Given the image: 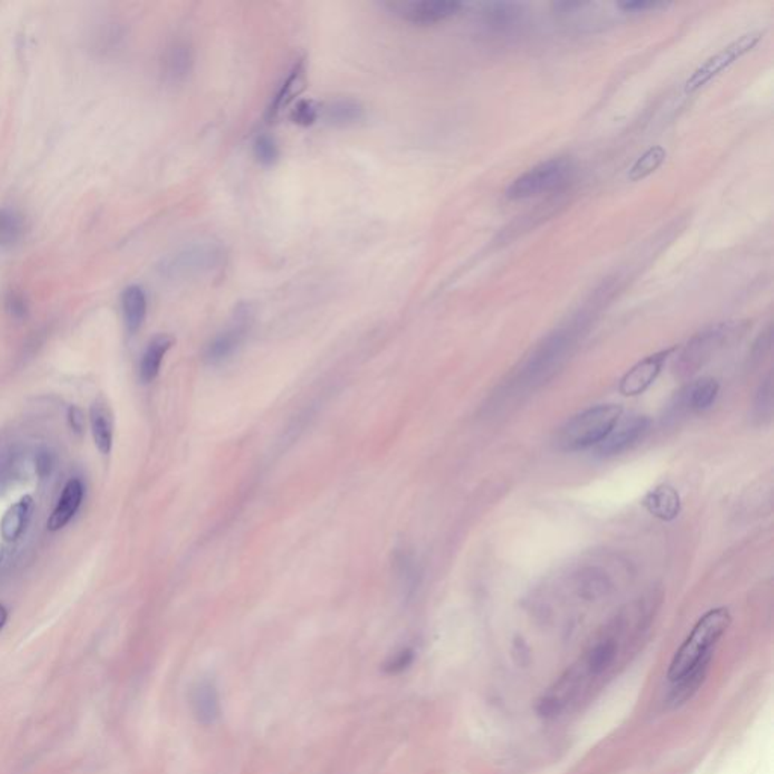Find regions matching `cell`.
I'll return each mask as SVG.
<instances>
[{
	"instance_id": "6da1fadb",
	"label": "cell",
	"mask_w": 774,
	"mask_h": 774,
	"mask_svg": "<svg viewBox=\"0 0 774 774\" xmlns=\"http://www.w3.org/2000/svg\"><path fill=\"white\" fill-rule=\"evenodd\" d=\"M731 620V613L724 607L710 609L697 620L687 640L679 647L670 663L667 672L670 683L694 669L702 661L712 658L715 645L728 631Z\"/></svg>"
},
{
	"instance_id": "7a4b0ae2",
	"label": "cell",
	"mask_w": 774,
	"mask_h": 774,
	"mask_svg": "<svg viewBox=\"0 0 774 774\" xmlns=\"http://www.w3.org/2000/svg\"><path fill=\"white\" fill-rule=\"evenodd\" d=\"M747 326L749 322L746 321L720 322L699 331L681 349L674 360V372L679 377H692L696 374L720 349L741 338L746 333Z\"/></svg>"
},
{
	"instance_id": "3957f363",
	"label": "cell",
	"mask_w": 774,
	"mask_h": 774,
	"mask_svg": "<svg viewBox=\"0 0 774 774\" xmlns=\"http://www.w3.org/2000/svg\"><path fill=\"white\" fill-rule=\"evenodd\" d=\"M622 415L624 408L617 404H600L578 413L559 431V448L581 451L597 446Z\"/></svg>"
},
{
	"instance_id": "277c9868",
	"label": "cell",
	"mask_w": 774,
	"mask_h": 774,
	"mask_svg": "<svg viewBox=\"0 0 774 774\" xmlns=\"http://www.w3.org/2000/svg\"><path fill=\"white\" fill-rule=\"evenodd\" d=\"M575 167L570 159L566 158H552L540 162L536 167L525 171L518 179H514L509 188L505 189V197L509 200H527L537 197L541 194L559 191L568 186L572 180Z\"/></svg>"
},
{
	"instance_id": "5b68a950",
	"label": "cell",
	"mask_w": 774,
	"mask_h": 774,
	"mask_svg": "<svg viewBox=\"0 0 774 774\" xmlns=\"http://www.w3.org/2000/svg\"><path fill=\"white\" fill-rule=\"evenodd\" d=\"M225 261L223 248L215 243H194L180 248L162 262L161 272L168 279L202 277L218 270Z\"/></svg>"
},
{
	"instance_id": "8992f818",
	"label": "cell",
	"mask_w": 774,
	"mask_h": 774,
	"mask_svg": "<svg viewBox=\"0 0 774 774\" xmlns=\"http://www.w3.org/2000/svg\"><path fill=\"white\" fill-rule=\"evenodd\" d=\"M760 38H762L760 31L744 33L741 37L737 38L735 42L731 43L728 46L723 47L721 51L717 52L715 55L708 58L687 79V82L683 85L685 92L693 94V92L699 91L701 88L705 87L706 83L711 82L720 73H723L724 70H728L738 60H741L742 56L753 51L756 44L760 42Z\"/></svg>"
},
{
	"instance_id": "52a82bcc",
	"label": "cell",
	"mask_w": 774,
	"mask_h": 774,
	"mask_svg": "<svg viewBox=\"0 0 774 774\" xmlns=\"http://www.w3.org/2000/svg\"><path fill=\"white\" fill-rule=\"evenodd\" d=\"M390 14L407 24L430 26L453 19L464 10L455 0H389L385 4Z\"/></svg>"
},
{
	"instance_id": "ba28073f",
	"label": "cell",
	"mask_w": 774,
	"mask_h": 774,
	"mask_svg": "<svg viewBox=\"0 0 774 774\" xmlns=\"http://www.w3.org/2000/svg\"><path fill=\"white\" fill-rule=\"evenodd\" d=\"M649 426H651L649 416L635 415V413L628 416L622 415L608 435H605V439L596 446L597 453L604 457L625 453L634 444H637L638 440L643 439Z\"/></svg>"
},
{
	"instance_id": "9c48e42d",
	"label": "cell",
	"mask_w": 774,
	"mask_h": 774,
	"mask_svg": "<svg viewBox=\"0 0 774 774\" xmlns=\"http://www.w3.org/2000/svg\"><path fill=\"white\" fill-rule=\"evenodd\" d=\"M674 349H663L658 353L652 354L649 358H643L637 365L629 369L618 385V390L624 397H638L645 394L660 376L664 368L667 358L672 356Z\"/></svg>"
},
{
	"instance_id": "30bf717a",
	"label": "cell",
	"mask_w": 774,
	"mask_h": 774,
	"mask_svg": "<svg viewBox=\"0 0 774 774\" xmlns=\"http://www.w3.org/2000/svg\"><path fill=\"white\" fill-rule=\"evenodd\" d=\"M480 24L492 33H510L522 26L527 11L522 4L492 2L480 6Z\"/></svg>"
},
{
	"instance_id": "8fae6325",
	"label": "cell",
	"mask_w": 774,
	"mask_h": 774,
	"mask_svg": "<svg viewBox=\"0 0 774 774\" xmlns=\"http://www.w3.org/2000/svg\"><path fill=\"white\" fill-rule=\"evenodd\" d=\"M720 386L715 378L703 377L685 386L674 399V407L685 412H703L715 403Z\"/></svg>"
},
{
	"instance_id": "7c38bea8",
	"label": "cell",
	"mask_w": 774,
	"mask_h": 774,
	"mask_svg": "<svg viewBox=\"0 0 774 774\" xmlns=\"http://www.w3.org/2000/svg\"><path fill=\"white\" fill-rule=\"evenodd\" d=\"M193 49L188 43L177 40L167 47L161 61L162 76L168 83L184 82L193 70Z\"/></svg>"
},
{
	"instance_id": "4fadbf2b",
	"label": "cell",
	"mask_w": 774,
	"mask_h": 774,
	"mask_svg": "<svg viewBox=\"0 0 774 774\" xmlns=\"http://www.w3.org/2000/svg\"><path fill=\"white\" fill-rule=\"evenodd\" d=\"M191 708L198 723H215L220 717V697L211 679H198L191 690Z\"/></svg>"
},
{
	"instance_id": "5bb4252c",
	"label": "cell",
	"mask_w": 774,
	"mask_h": 774,
	"mask_svg": "<svg viewBox=\"0 0 774 774\" xmlns=\"http://www.w3.org/2000/svg\"><path fill=\"white\" fill-rule=\"evenodd\" d=\"M642 504L654 518L664 522L674 521L681 513V498L678 491L670 484H660L647 492Z\"/></svg>"
},
{
	"instance_id": "9a60e30c",
	"label": "cell",
	"mask_w": 774,
	"mask_h": 774,
	"mask_svg": "<svg viewBox=\"0 0 774 774\" xmlns=\"http://www.w3.org/2000/svg\"><path fill=\"white\" fill-rule=\"evenodd\" d=\"M711 660L712 658L702 661L694 669L690 670L672 683L674 685L670 688L669 696H667V705L670 708H679V706L685 705L699 692V688L705 683Z\"/></svg>"
},
{
	"instance_id": "2e32d148",
	"label": "cell",
	"mask_w": 774,
	"mask_h": 774,
	"mask_svg": "<svg viewBox=\"0 0 774 774\" xmlns=\"http://www.w3.org/2000/svg\"><path fill=\"white\" fill-rule=\"evenodd\" d=\"M83 492L85 491H83L82 482L78 478H73L67 483L58 504H56L55 510H53V513L47 522V528L51 531H60L74 518V514L78 513L79 507L82 504Z\"/></svg>"
},
{
	"instance_id": "e0dca14e",
	"label": "cell",
	"mask_w": 774,
	"mask_h": 774,
	"mask_svg": "<svg viewBox=\"0 0 774 774\" xmlns=\"http://www.w3.org/2000/svg\"><path fill=\"white\" fill-rule=\"evenodd\" d=\"M245 331H247V317L243 313L239 315L238 322L232 329L223 331L212 340L211 344L207 345L206 354H205L207 362H225L230 356H234L239 345L243 344Z\"/></svg>"
},
{
	"instance_id": "ac0fdd59",
	"label": "cell",
	"mask_w": 774,
	"mask_h": 774,
	"mask_svg": "<svg viewBox=\"0 0 774 774\" xmlns=\"http://www.w3.org/2000/svg\"><path fill=\"white\" fill-rule=\"evenodd\" d=\"M320 117L333 126H349L363 119L365 108L354 99H333L320 105Z\"/></svg>"
},
{
	"instance_id": "d6986e66",
	"label": "cell",
	"mask_w": 774,
	"mask_h": 774,
	"mask_svg": "<svg viewBox=\"0 0 774 774\" xmlns=\"http://www.w3.org/2000/svg\"><path fill=\"white\" fill-rule=\"evenodd\" d=\"M121 307H123L124 324L130 335H135L147 317V295L144 289L138 284H130L124 289L121 295Z\"/></svg>"
},
{
	"instance_id": "ffe728a7",
	"label": "cell",
	"mask_w": 774,
	"mask_h": 774,
	"mask_svg": "<svg viewBox=\"0 0 774 774\" xmlns=\"http://www.w3.org/2000/svg\"><path fill=\"white\" fill-rule=\"evenodd\" d=\"M175 344V339L168 335H158L147 345L146 353L142 356L139 376L144 383H151L159 376L162 360L168 349Z\"/></svg>"
},
{
	"instance_id": "44dd1931",
	"label": "cell",
	"mask_w": 774,
	"mask_h": 774,
	"mask_svg": "<svg viewBox=\"0 0 774 774\" xmlns=\"http://www.w3.org/2000/svg\"><path fill=\"white\" fill-rule=\"evenodd\" d=\"M33 498L24 496L17 504L13 505L2 518L0 534L6 541H14L24 534L33 511Z\"/></svg>"
},
{
	"instance_id": "7402d4cb",
	"label": "cell",
	"mask_w": 774,
	"mask_h": 774,
	"mask_svg": "<svg viewBox=\"0 0 774 774\" xmlns=\"http://www.w3.org/2000/svg\"><path fill=\"white\" fill-rule=\"evenodd\" d=\"M90 421H91L92 437L96 442L97 449L103 455H108L112 449L114 430H112L110 408L106 407V404L101 403V401H96L92 404Z\"/></svg>"
},
{
	"instance_id": "603a6c76",
	"label": "cell",
	"mask_w": 774,
	"mask_h": 774,
	"mask_svg": "<svg viewBox=\"0 0 774 774\" xmlns=\"http://www.w3.org/2000/svg\"><path fill=\"white\" fill-rule=\"evenodd\" d=\"M302 76H304V62L300 60L293 64L292 69L289 70L288 76L284 78L283 82H282L279 90L275 92L274 99H272L270 108H268V119L277 117L280 110H283V108H286L291 103L293 94L297 92L298 87L301 85Z\"/></svg>"
},
{
	"instance_id": "cb8c5ba5",
	"label": "cell",
	"mask_w": 774,
	"mask_h": 774,
	"mask_svg": "<svg viewBox=\"0 0 774 774\" xmlns=\"http://www.w3.org/2000/svg\"><path fill=\"white\" fill-rule=\"evenodd\" d=\"M665 158H667V151H665L664 147L654 146L647 148L629 168L628 179L631 182L646 179L664 164Z\"/></svg>"
},
{
	"instance_id": "d4e9b609",
	"label": "cell",
	"mask_w": 774,
	"mask_h": 774,
	"mask_svg": "<svg viewBox=\"0 0 774 774\" xmlns=\"http://www.w3.org/2000/svg\"><path fill=\"white\" fill-rule=\"evenodd\" d=\"M24 216L14 209H0V247H13L24 234Z\"/></svg>"
},
{
	"instance_id": "484cf974",
	"label": "cell",
	"mask_w": 774,
	"mask_h": 774,
	"mask_svg": "<svg viewBox=\"0 0 774 774\" xmlns=\"http://www.w3.org/2000/svg\"><path fill=\"white\" fill-rule=\"evenodd\" d=\"M617 654V645L613 640H604L596 645L587 655V667L591 674H600L613 664Z\"/></svg>"
},
{
	"instance_id": "4316f807",
	"label": "cell",
	"mask_w": 774,
	"mask_h": 774,
	"mask_svg": "<svg viewBox=\"0 0 774 774\" xmlns=\"http://www.w3.org/2000/svg\"><path fill=\"white\" fill-rule=\"evenodd\" d=\"M773 376L769 374L756 392L755 416L760 422L771 421L773 416Z\"/></svg>"
},
{
	"instance_id": "83f0119b",
	"label": "cell",
	"mask_w": 774,
	"mask_h": 774,
	"mask_svg": "<svg viewBox=\"0 0 774 774\" xmlns=\"http://www.w3.org/2000/svg\"><path fill=\"white\" fill-rule=\"evenodd\" d=\"M253 151H254V158H256L257 162H261L262 166H274L279 159V147L275 144L274 139L265 133H262L254 139Z\"/></svg>"
},
{
	"instance_id": "f1b7e54d",
	"label": "cell",
	"mask_w": 774,
	"mask_h": 774,
	"mask_svg": "<svg viewBox=\"0 0 774 774\" xmlns=\"http://www.w3.org/2000/svg\"><path fill=\"white\" fill-rule=\"evenodd\" d=\"M320 119V105L313 100L298 101L292 110L293 123L300 126H312Z\"/></svg>"
},
{
	"instance_id": "f546056e",
	"label": "cell",
	"mask_w": 774,
	"mask_h": 774,
	"mask_svg": "<svg viewBox=\"0 0 774 774\" xmlns=\"http://www.w3.org/2000/svg\"><path fill=\"white\" fill-rule=\"evenodd\" d=\"M669 6L670 4H665V2H652V0H635V2L626 0V2H618V4H616L617 10L622 11V13H633V14L649 13V11L665 10Z\"/></svg>"
},
{
	"instance_id": "4dcf8cb0",
	"label": "cell",
	"mask_w": 774,
	"mask_h": 774,
	"mask_svg": "<svg viewBox=\"0 0 774 774\" xmlns=\"http://www.w3.org/2000/svg\"><path fill=\"white\" fill-rule=\"evenodd\" d=\"M5 309L14 320H24L28 317V301L24 297V293L17 291H10L6 293Z\"/></svg>"
},
{
	"instance_id": "1f68e13d",
	"label": "cell",
	"mask_w": 774,
	"mask_h": 774,
	"mask_svg": "<svg viewBox=\"0 0 774 774\" xmlns=\"http://www.w3.org/2000/svg\"><path fill=\"white\" fill-rule=\"evenodd\" d=\"M413 660H415V654H413L412 649H403V651L397 652L386 663V674H401V672H404V670L408 669L412 665Z\"/></svg>"
},
{
	"instance_id": "d6a6232c",
	"label": "cell",
	"mask_w": 774,
	"mask_h": 774,
	"mask_svg": "<svg viewBox=\"0 0 774 774\" xmlns=\"http://www.w3.org/2000/svg\"><path fill=\"white\" fill-rule=\"evenodd\" d=\"M69 422L73 433L78 435H82L85 431V415L78 406H72L69 408Z\"/></svg>"
},
{
	"instance_id": "836d02e7",
	"label": "cell",
	"mask_w": 774,
	"mask_h": 774,
	"mask_svg": "<svg viewBox=\"0 0 774 774\" xmlns=\"http://www.w3.org/2000/svg\"><path fill=\"white\" fill-rule=\"evenodd\" d=\"M6 618H8V611L4 605H0V629L5 626Z\"/></svg>"
},
{
	"instance_id": "e575fe53",
	"label": "cell",
	"mask_w": 774,
	"mask_h": 774,
	"mask_svg": "<svg viewBox=\"0 0 774 774\" xmlns=\"http://www.w3.org/2000/svg\"><path fill=\"white\" fill-rule=\"evenodd\" d=\"M2 554H4V552H2V548H0V559H2Z\"/></svg>"
}]
</instances>
